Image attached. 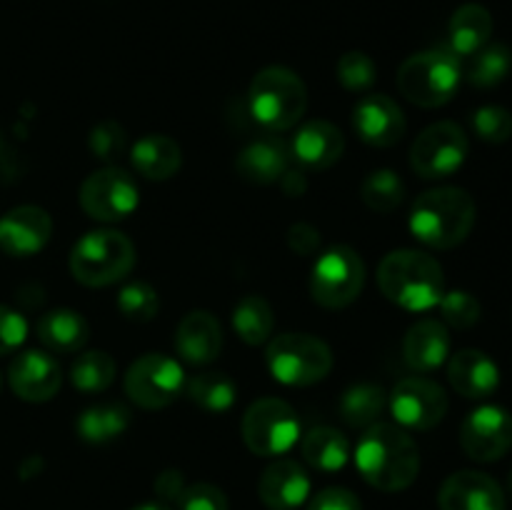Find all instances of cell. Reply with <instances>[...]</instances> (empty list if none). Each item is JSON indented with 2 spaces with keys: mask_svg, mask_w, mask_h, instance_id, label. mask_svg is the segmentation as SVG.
Here are the masks:
<instances>
[{
  "mask_svg": "<svg viewBox=\"0 0 512 510\" xmlns=\"http://www.w3.org/2000/svg\"><path fill=\"white\" fill-rule=\"evenodd\" d=\"M115 373H118V365L105 350H88V353H80L70 365V383L80 393H103L115 380Z\"/></svg>",
  "mask_w": 512,
  "mask_h": 510,
  "instance_id": "cell-34",
  "label": "cell"
},
{
  "mask_svg": "<svg viewBox=\"0 0 512 510\" xmlns=\"http://www.w3.org/2000/svg\"><path fill=\"white\" fill-rule=\"evenodd\" d=\"M493 35V15L485 5L465 3L453 13L448 23V45L445 48L458 58H470L483 45L490 43Z\"/></svg>",
  "mask_w": 512,
  "mask_h": 510,
  "instance_id": "cell-26",
  "label": "cell"
},
{
  "mask_svg": "<svg viewBox=\"0 0 512 510\" xmlns=\"http://www.w3.org/2000/svg\"><path fill=\"white\" fill-rule=\"evenodd\" d=\"M28 338V320L23 313L0 305V355H8L18 350Z\"/></svg>",
  "mask_w": 512,
  "mask_h": 510,
  "instance_id": "cell-42",
  "label": "cell"
},
{
  "mask_svg": "<svg viewBox=\"0 0 512 510\" xmlns=\"http://www.w3.org/2000/svg\"><path fill=\"white\" fill-rule=\"evenodd\" d=\"M448 380L463 398L480 400L488 398L498 390L500 370L488 353L475 348H465L460 353L450 355L448 360Z\"/></svg>",
  "mask_w": 512,
  "mask_h": 510,
  "instance_id": "cell-22",
  "label": "cell"
},
{
  "mask_svg": "<svg viewBox=\"0 0 512 510\" xmlns=\"http://www.w3.org/2000/svg\"><path fill=\"white\" fill-rule=\"evenodd\" d=\"M0 385H3V378H0Z\"/></svg>",
  "mask_w": 512,
  "mask_h": 510,
  "instance_id": "cell-50",
  "label": "cell"
},
{
  "mask_svg": "<svg viewBox=\"0 0 512 510\" xmlns=\"http://www.w3.org/2000/svg\"><path fill=\"white\" fill-rule=\"evenodd\" d=\"M308 510H363L360 498L348 488H323L310 498Z\"/></svg>",
  "mask_w": 512,
  "mask_h": 510,
  "instance_id": "cell-43",
  "label": "cell"
},
{
  "mask_svg": "<svg viewBox=\"0 0 512 510\" xmlns=\"http://www.w3.org/2000/svg\"><path fill=\"white\" fill-rule=\"evenodd\" d=\"M405 363L418 373H433L450 358V333L445 323L423 318L413 323L403 340Z\"/></svg>",
  "mask_w": 512,
  "mask_h": 510,
  "instance_id": "cell-24",
  "label": "cell"
},
{
  "mask_svg": "<svg viewBox=\"0 0 512 510\" xmlns=\"http://www.w3.org/2000/svg\"><path fill=\"white\" fill-rule=\"evenodd\" d=\"M280 185H283L285 195H290V198H300V195L308 190V180H305L303 170H285L283 178L278 180Z\"/></svg>",
  "mask_w": 512,
  "mask_h": 510,
  "instance_id": "cell-46",
  "label": "cell"
},
{
  "mask_svg": "<svg viewBox=\"0 0 512 510\" xmlns=\"http://www.w3.org/2000/svg\"><path fill=\"white\" fill-rule=\"evenodd\" d=\"M265 363L278 383L305 388L328 378L333 370V350L328 343L308 333H283L268 340Z\"/></svg>",
  "mask_w": 512,
  "mask_h": 510,
  "instance_id": "cell-7",
  "label": "cell"
},
{
  "mask_svg": "<svg viewBox=\"0 0 512 510\" xmlns=\"http://www.w3.org/2000/svg\"><path fill=\"white\" fill-rule=\"evenodd\" d=\"M440 510H505V493L490 475L480 470L453 473L438 493Z\"/></svg>",
  "mask_w": 512,
  "mask_h": 510,
  "instance_id": "cell-18",
  "label": "cell"
},
{
  "mask_svg": "<svg viewBox=\"0 0 512 510\" xmlns=\"http://www.w3.org/2000/svg\"><path fill=\"white\" fill-rule=\"evenodd\" d=\"M130 163L143 178L170 180L183 165V150L170 135L148 133L130 148Z\"/></svg>",
  "mask_w": 512,
  "mask_h": 510,
  "instance_id": "cell-25",
  "label": "cell"
},
{
  "mask_svg": "<svg viewBox=\"0 0 512 510\" xmlns=\"http://www.w3.org/2000/svg\"><path fill=\"white\" fill-rule=\"evenodd\" d=\"M460 445L478 463H495L512 448V415L500 405H480L460 425Z\"/></svg>",
  "mask_w": 512,
  "mask_h": 510,
  "instance_id": "cell-14",
  "label": "cell"
},
{
  "mask_svg": "<svg viewBox=\"0 0 512 510\" xmlns=\"http://www.w3.org/2000/svg\"><path fill=\"white\" fill-rule=\"evenodd\" d=\"M130 510H170V508L165 503H140Z\"/></svg>",
  "mask_w": 512,
  "mask_h": 510,
  "instance_id": "cell-48",
  "label": "cell"
},
{
  "mask_svg": "<svg viewBox=\"0 0 512 510\" xmlns=\"http://www.w3.org/2000/svg\"><path fill=\"white\" fill-rule=\"evenodd\" d=\"M175 350L190 365H208L223 350L220 320L208 310H190L175 330Z\"/></svg>",
  "mask_w": 512,
  "mask_h": 510,
  "instance_id": "cell-21",
  "label": "cell"
},
{
  "mask_svg": "<svg viewBox=\"0 0 512 510\" xmlns=\"http://www.w3.org/2000/svg\"><path fill=\"white\" fill-rule=\"evenodd\" d=\"M363 288L365 263L348 245H335L325 250L310 270V295L320 308H348L360 298Z\"/></svg>",
  "mask_w": 512,
  "mask_h": 510,
  "instance_id": "cell-8",
  "label": "cell"
},
{
  "mask_svg": "<svg viewBox=\"0 0 512 510\" xmlns=\"http://www.w3.org/2000/svg\"><path fill=\"white\" fill-rule=\"evenodd\" d=\"M185 485L188 483H185V478L180 470H163V473L155 478V493H158V498L163 500V503L178 505Z\"/></svg>",
  "mask_w": 512,
  "mask_h": 510,
  "instance_id": "cell-45",
  "label": "cell"
},
{
  "mask_svg": "<svg viewBox=\"0 0 512 510\" xmlns=\"http://www.w3.org/2000/svg\"><path fill=\"white\" fill-rule=\"evenodd\" d=\"M233 328L245 345L268 343L275 328V315L263 295H243L233 308Z\"/></svg>",
  "mask_w": 512,
  "mask_h": 510,
  "instance_id": "cell-30",
  "label": "cell"
},
{
  "mask_svg": "<svg viewBox=\"0 0 512 510\" xmlns=\"http://www.w3.org/2000/svg\"><path fill=\"white\" fill-rule=\"evenodd\" d=\"M290 165V148L275 133L255 138L235 158V170L243 180L255 185L278 183Z\"/></svg>",
  "mask_w": 512,
  "mask_h": 510,
  "instance_id": "cell-23",
  "label": "cell"
},
{
  "mask_svg": "<svg viewBox=\"0 0 512 510\" xmlns=\"http://www.w3.org/2000/svg\"><path fill=\"white\" fill-rule=\"evenodd\" d=\"M288 245L298 255H313L320 248V233L310 223H295L288 230Z\"/></svg>",
  "mask_w": 512,
  "mask_h": 510,
  "instance_id": "cell-44",
  "label": "cell"
},
{
  "mask_svg": "<svg viewBox=\"0 0 512 510\" xmlns=\"http://www.w3.org/2000/svg\"><path fill=\"white\" fill-rule=\"evenodd\" d=\"M125 148H128V135H125L123 125L115 123V120H103L90 130L88 150L103 163H110L118 155H123Z\"/></svg>",
  "mask_w": 512,
  "mask_h": 510,
  "instance_id": "cell-39",
  "label": "cell"
},
{
  "mask_svg": "<svg viewBox=\"0 0 512 510\" xmlns=\"http://www.w3.org/2000/svg\"><path fill=\"white\" fill-rule=\"evenodd\" d=\"M468 158V135L450 120L428 125L410 148V168L425 180H440L458 173Z\"/></svg>",
  "mask_w": 512,
  "mask_h": 510,
  "instance_id": "cell-11",
  "label": "cell"
},
{
  "mask_svg": "<svg viewBox=\"0 0 512 510\" xmlns=\"http://www.w3.org/2000/svg\"><path fill=\"white\" fill-rule=\"evenodd\" d=\"M473 130L485 143H505L512 135L510 110L500 108V105H483L473 113Z\"/></svg>",
  "mask_w": 512,
  "mask_h": 510,
  "instance_id": "cell-40",
  "label": "cell"
},
{
  "mask_svg": "<svg viewBox=\"0 0 512 510\" xmlns=\"http://www.w3.org/2000/svg\"><path fill=\"white\" fill-rule=\"evenodd\" d=\"M258 495L268 510H295L308 500L310 475L295 460H275L258 480Z\"/></svg>",
  "mask_w": 512,
  "mask_h": 510,
  "instance_id": "cell-20",
  "label": "cell"
},
{
  "mask_svg": "<svg viewBox=\"0 0 512 510\" xmlns=\"http://www.w3.org/2000/svg\"><path fill=\"white\" fill-rule=\"evenodd\" d=\"M353 128L363 143L373 148H390L405 135V115L393 98L383 93H368L355 103Z\"/></svg>",
  "mask_w": 512,
  "mask_h": 510,
  "instance_id": "cell-16",
  "label": "cell"
},
{
  "mask_svg": "<svg viewBox=\"0 0 512 510\" xmlns=\"http://www.w3.org/2000/svg\"><path fill=\"white\" fill-rule=\"evenodd\" d=\"M8 383L25 403H45L58 395L63 385V370L58 360L45 350H23L10 363Z\"/></svg>",
  "mask_w": 512,
  "mask_h": 510,
  "instance_id": "cell-15",
  "label": "cell"
},
{
  "mask_svg": "<svg viewBox=\"0 0 512 510\" xmlns=\"http://www.w3.org/2000/svg\"><path fill=\"white\" fill-rule=\"evenodd\" d=\"M135 245L118 230H93L85 233L70 250V275L88 288H105L133 270Z\"/></svg>",
  "mask_w": 512,
  "mask_h": 510,
  "instance_id": "cell-5",
  "label": "cell"
},
{
  "mask_svg": "<svg viewBox=\"0 0 512 510\" xmlns=\"http://www.w3.org/2000/svg\"><path fill=\"white\" fill-rule=\"evenodd\" d=\"M363 203L375 213H393L405 200V183L395 170L380 168L373 170L360 185Z\"/></svg>",
  "mask_w": 512,
  "mask_h": 510,
  "instance_id": "cell-35",
  "label": "cell"
},
{
  "mask_svg": "<svg viewBox=\"0 0 512 510\" xmlns=\"http://www.w3.org/2000/svg\"><path fill=\"white\" fill-rule=\"evenodd\" d=\"M303 458L320 473H338L350 460V440L330 425H318L303 435Z\"/></svg>",
  "mask_w": 512,
  "mask_h": 510,
  "instance_id": "cell-28",
  "label": "cell"
},
{
  "mask_svg": "<svg viewBox=\"0 0 512 510\" xmlns=\"http://www.w3.org/2000/svg\"><path fill=\"white\" fill-rule=\"evenodd\" d=\"M475 200L468 190L443 185L415 200L410 210V233L423 245L435 250H450L463 243L475 225Z\"/></svg>",
  "mask_w": 512,
  "mask_h": 510,
  "instance_id": "cell-3",
  "label": "cell"
},
{
  "mask_svg": "<svg viewBox=\"0 0 512 510\" xmlns=\"http://www.w3.org/2000/svg\"><path fill=\"white\" fill-rule=\"evenodd\" d=\"M248 110L268 133H285L303 120L308 110V88L295 70L268 65L250 83Z\"/></svg>",
  "mask_w": 512,
  "mask_h": 510,
  "instance_id": "cell-4",
  "label": "cell"
},
{
  "mask_svg": "<svg viewBox=\"0 0 512 510\" xmlns=\"http://www.w3.org/2000/svg\"><path fill=\"white\" fill-rule=\"evenodd\" d=\"M35 333H38L40 343L53 353H75L88 343L90 325L78 310L58 308L40 315Z\"/></svg>",
  "mask_w": 512,
  "mask_h": 510,
  "instance_id": "cell-27",
  "label": "cell"
},
{
  "mask_svg": "<svg viewBox=\"0 0 512 510\" xmlns=\"http://www.w3.org/2000/svg\"><path fill=\"white\" fill-rule=\"evenodd\" d=\"M388 405V393L375 383L350 385L340 398V415L350 428H370Z\"/></svg>",
  "mask_w": 512,
  "mask_h": 510,
  "instance_id": "cell-31",
  "label": "cell"
},
{
  "mask_svg": "<svg viewBox=\"0 0 512 510\" xmlns=\"http://www.w3.org/2000/svg\"><path fill=\"white\" fill-rule=\"evenodd\" d=\"M118 310L125 320L133 323H150L160 310L158 290L153 285L135 280L118 293Z\"/></svg>",
  "mask_w": 512,
  "mask_h": 510,
  "instance_id": "cell-36",
  "label": "cell"
},
{
  "mask_svg": "<svg viewBox=\"0 0 512 510\" xmlns=\"http://www.w3.org/2000/svg\"><path fill=\"white\" fill-rule=\"evenodd\" d=\"M180 510H230L228 495L213 483L185 485L178 500Z\"/></svg>",
  "mask_w": 512,
  "mask_h": 510,
  "instance_id": "cell-41",
  "label": "cell"
},
{
  "mask_svg": "<svg viewBox=\"0 0 512 510\" xmlns=\"http://www.w3.org/2000/svg\"><path fill=\"white\" fill-rule=\"evenodd\" d=\"M15 173H18V168H15V153L5 143L3 135H0V178H15Z\"/></svg>",
  "mask_w": 512,
  "mask_h": 510,
  "instance_id": "cell-47",
  "label": "cell"
},
{
  "mask_svg": "<svg viewBox=\"0 0 512 510\" xmlns=\"http://www.w3.org/2000/svg\"><path fill=\"white\" fill-rule=\"evenodd\" d=\"M130 428V410L123 403H95L75 420V430L85 443L103 445L120 438Z\"/></svg>",
  "mask_w": 512,
  "mask_h": 510,
  "instance_id": "cell-29",
  "label": "cell"
},
{
  "mask_svg": "<svg viewBox=\"0 0 512 510\" xmlns=\"http://www.w3.org/2000/svg\"><path fill=\"white\" fill-rule=\"evenodd\" d=\"M378 285L390 303L410 313H425L445 295V273L423 250H393L380 260Z\"/></svg>",
  "mask_w": 512,
  "mask_h": 510,
  "instance_id": "cell-2",
  "label": "cell"
},
{
  "mask_svg": "<svg viewBox=\"0 0 512 510\" xmlns=\"http://www.w3.org/2000/svg\"><path fill=\"white\" fill-rule=\"evenodd\" d=\"M390 413L395 423L408 430H430L443 423L448 413V395L435 380L423 375H410L395 383L388 395Z\"/></svg>",
  "mask_w": 512,
  "mask_h": 510,
  "instance_id": "cell-13",
  "label": "cell"
},
{
  "mask_svg": "<svg viewBox=\"0 0 512 510\" xmlns=\"http://www.w3.org/2000/svg\"><path fill=\"white\" fill-rule=\"evenodd\" d=\"M338 80L350 93H368L378 80V65L363 50H348L338 60Z\"/></svg>",
  "mask_w": 512,
  "mask_h": 510,
  "instance_id": "cell-37",
  "label": "cell"
},
{
  "mask_svg": "<svg viewBox=\"0 0 512 510\" xmlns=\"http://www.w3.org/2000/svg\"><path fill=\"white\" fill-rule=\"evenodd\" d=\"M243 440L250 453L260 458L285 455L300 440V420L295 410L280 398H260L245 410Z\"/></svg>",
  "mask_w": 512,
  "mask_h": 510,
  "instance_id": "cell-9",
  "label": "cell"
},
{
  "mask_svg": "<svg viewBox=\"0 0 512 510\" xmlns=\"http://www.w3.org/2000/svg\"><path fill=\"white\" fill-rule=\"evenodd\" d=\"M140 190L128 170L118 165H105L85 178L80 188V205L85 213L100 223L125 220L138 210Z\"/></svg>",
  "mask_w": 512,
  "mask_h": 510,
  "instance_id": "cell-12",
  "label": "cell"
},
{
  "mask_svg": "<svg viewBox=\"0 0 512 510\" xmlns=\"http://www.w3.org/2000/svg\"><path fill=\"white\" fill-rule=\"evenodd\" d=\"M188 398L205 413H228L238 400V385L225 373H200L188 380Z\"/></svg>",
  "mask_w": 512,
  "mask_h": 510,
  "instance_id": "cell-32",
  "label": "cell"
},
{
  "mask_svg": "<svg viewBox=\"0 0 512 510\" xmlns=\"http://www.w3.org/2000/svg\"><path fill=\"white\" fill-rule=\"evenodd\" d=\"M438 305L443 323L455 330H468L480 320V300L468 290H450L440 298Z\"/></svg>",
  "mask_w": 512,
  "mask_h": 510,
  "instance_id": "cell-38",
  "label": "cell"
},
{
  "mask_svg": "<svg viewBox=\"0 0 512 510\" xmlns=\"http://www.w3.org/2000/svg\"><path fill=\"white\" fill-rule=\"evenodd\" d=\"M53 218L43 208L20 205L0 218V250L13 258H30L48 245Z\"/></svg>",
  "mask_w": 512,
  "mask_h": 510,
  "instance_id": "cell-17",
  "label": "cell"
},
{
  "mask_svg": "<svg viewBox=\"0 0 512 510\" xmlns=\"http://www.w3.org/2000/svg\"><path fill=\"white\" fill-rule=\"evenodd\" d=\"M508 488H510V495H512V470H510V478H508Z\"/></svg>",
  "mask_w": 512,
  "mask_h": 510,
  "instance_id": "cell-49",
  "label": "cell"
},
{
  "mask_svg": "<svg viewBox=\"0 0 512 510\" xmlns=\"http://www.w3.org/2000/svg\"><path fill=\"white\" fill-rule=\"evenodd\" d=\"M355 465L375 490L400 493L410 488L420 473L418 443L400 425L373 423L355 445Z\"/></svg>",
  "mask_w": 512,
  "mask_h": 510,
  "instance_id": "cell-1",
  "label": "cell"
},
{
  "mask_svg": "<svg viewBox=\"0 0 512 510\" xmlns=\"http://www.w3.org/2000/svg\"><path fill=\"white\" fill-rule=\"evenodd\" d=\"M512 50L505 43H488L470 55L465 78L475 88H495L510 75Z\"/></svg>",
  "mask_w": 512,
  "mask_h": 510,
  "instance_id": "cell-33",
  "label": "cell"
},
{
  "mask_svg": "<svg viewBox=\"0 0 512 510\" xmlns=\"http://www.w3.org/2000/svg\"><path fill=\"white\" fill-rule=\"evenodd\" d=\"M125 393L145 410H163L185 385L183 365L165 353H145L125 373Z\"/></svg>",
  "mask_w": 512,
  "mask_h": 510,
  "instance_id": "cell-10",
  "label": "cell"
},
{
  "mask_svg": "<svg viewBox=\"0 0 512 510\" xmlns=\"http://www.w3.org/2000/svg\"><path fill=\"white\" fill-rule=\"evenodd\" d=\"M345 153V135L328 120H308L290 140V155L303 168L328 170Z\"/></svg>",
  "mask_w": 512,
  "mask_h": 510,
  "instance_id": "cell-19",
  "label": "cell"
},
{
  "mask_svg": "<svg viewBox=\"0 0 512 510\" xmlns=\"http://www.w3.org/2000/svg\"><path fill=\"white\" fill-rule=\"evenodd\" d=\"M460 80H463V63L445 45L410 55L398 70L400 93L420 108H440L448 103Z\"/></svg>",
  "mask_w": 512,
  "mask_h": 510,
  "instance_id": "cell-6",
  "label": "cell"
}]
</instances>
